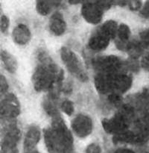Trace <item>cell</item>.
<instances>
[{
	"label": "cell",
	"mask_w": 149,
	"mask_h": 153,
	"mask_svg": "<svg viewBox=\"0 0 149 153\" xmlns=\"http://www.w3.org/2000/svg\"><path fill=\"white\" fill-rule=\"evenodd\" d=\"M44 141L50 153H71L73 137L63 120L59 116L53 118L51 128H45Z\"/></svg>",
	"instance_id": "cell-1"
},
{
	"label": "cell",
	"mask_w": 149,
	"mask_h": 153,
	"mask_svg": "<svg viewBox=\"0 0 149 153\" xmlns=\"http://www.w3.org/2000/svg\"><path fill=\"white\" fill-rule=\"evenodd\" d=\"M39 58L42 64L37 66L32 76L34 88L37 92L51 91L58 82H63L64 73L60 70L46 54L41 52Z\"/></svg>",
	"instance_id": "cell-2"
},
{
	"label": "cell",
	"mask_w": 149,
	"mask_h": 153,
	"mask_svg": "<svg viewBox=\"0 0 149 153\" xmlns=\"http://www.w3.org/2000/svg\"><path fill=\"white\" fill-rule=\"evenodd\" d=\"M60 57L67 70L82 82L88 80L87 75L85 73L80 60L72 51L66 47H62L60 49Z\"/></svg>",
	"instance_id": "cell-3"
},
{
	"label": "cell",
	"mask_w": 149,
	"mask_h": 153,
	"mask_svg": "<svg viewBox=\"0 0 149 153\" xmlns=\"http://www.w3.org/2000/svg\"><path fill=\"white\" fill-rule=\"evenodd\" d=\"M20 114V105L18 99L13 94H8L1 102L0 114L2 121L14 120Z\"/></svg>",
	"instance_id": "cell-4"
},
{
	"label": "cell",
	"mask_w": 149,
	"mask_h": 153,
	"mask_svg": "<svg viewBox=\"0 0 149 153\" xmlns=\"http://www.w3.org/2000/svg\"><path fill=\"white\" fill-rule=\"evenodd\" d=\"M93 67L98 73H117L122 67V61L115 55L99 57L92 61Z\"/></svg>",
	"instance_id": "cell-5"
},
{
	"label": "cell",
	"mask_w": 149,
	"mask_h": 153,
	"mask_svg": "<svg viewBox=\"0 0 149 153\" xmlns=\"http://www.w3.org/2000/svg\"><path fill=\"white\" fill-rule=\"evenodd\" d=\"M101 124L106 132L116 135L128 130L130 120L125 117L122 114L118 112L113 117L103 120Z\"/></svg>",
	"instance_id": "cell-6"
},
{
	"label": "cell",
	"mask_w": 149,
	"mask_h": 153,
	"mask_svg": "<svg viewBox=\"0 0 149 153\" xmlns=\"http://www.w3.org/2000/svg\"><path fill=\"white\" fill-rule=\"evenodd\" d=\"M104 10L98 5L97 1H86L81 7V14L89 23H99L103 17Z\"/></svg>",
	"instance_id": "cell-7"
},
{
	"label": "cell",
	"mask_w": 149,
	"mask_h": 153,
	"mask_svg": "<svg viewBox=\"0 0 149 153\" xmlns=\"http://www.w3.org/2000/svg\"><path fill=\"white\" fill-rule=\"evenodd\" d=\"M72 128L79 137H86L92 133V121L89 117L78 114L72 121Z\"/></svg>",
	"instance_id": "cell-8"
},
{
	"label": "cell",
	"mask_w": 149,
	"mask_h": 153,
	"mask_svg": "<svg viewBox=\"0 0 149 153\" xmlns=\"http://www.w3.org/2000/svg\"><path fill=\"white\" fill-rule=\"evenodd\" d=\"M117 73H98L95 77V86L97 91L102 94L115 93V83Z\"/></svg>",
	"instance_id": "cell-9"
},
{
	"label": "cell",
	"mask_w": 149,
	"mask_h": 153,
	"mask_svg": "<svg viewBox=\"0 0 149 153\" xmlns=\"http://www.w3.org/2000/svg\"><path fill=\"white\" fill-rule=\"evenodd\" d=\"M50 31L56 36H60L65 32L66 29V23L63 19L62 13L55 12L51 16L49 21Z\"/></svg>",
	"instance_id": "cell-10"
},
{
	"label": "cell",
	"mask_w": 149,
	"mask_h": 153,
	"mask_svg": "<svg viewBox=\"0 0 149 153\" xmlns=\"http://www.w3.org/2000/svg\"><path fill=\"white\" fill-rule=\"evenodd\" d=\"M40 136L41 134L38 127L31 126L28 128L24 140V148L26 152L34 149V148L40 141Z\"/></svg>",
	"instance_id": "cell-11"
},
{
	"label": "cell",
	"mask_w": 149,
	"mask_h": 153,
	"mask_svg": "<svg viewBox=\"0 0 149 153\" xmlns=\"http://www.w3.org/2000/svg\"><path fill=\"white\" fill-rule=\"evenodd\" d=\"M13 41L19 45H25L31 40V34L29 28L23 24H19L12 33Z\"/></svg>",
	"instance_id": "cell-12"
},
{
	"label": "cell",
	"mask_w": 149,
	"mask_h": 153,
	"mask_svg": "<svg viewBox=\"0 0 149 153\" xmlns=\"http://www.w3.org/2000/svg\"><path fill=\"white\" fill-rule=\"evenodd\" d=\"M109 43H110V39L108 37L97 31L96 34L92 35L89 38L88 46L92 50L100 52L104 50L108 46Z\"/></svg>",
	"instance_id": "cell-13"
},
{
	"label": "cell",
	"mask_w": 149,
	"mask_h": 153,
	"mask_svg": "<svg viewBox=\"0 0 149 153\" xmlns=\"http://www.w3.org/2000/svg\"><path fill=\"white\" fill-rule=\"evenodd\" d=\"M118 40H116V46L119 50H125L131 37V29L126 24H121L118 28Z\"/></svg>",
	"instance_id": "cell-14"
},
{
	"label": "cell",
	"mask_w": 149,
	"mask_h": 153,
	"mask_svg": "<svg viewBox=\"0 0 149 153\" xmlns=\"http://www.w3.org/2000/svg\"><path fill=\"white\" fill-rule=\"evenodd\" d=\"M132 77L124 73H117L115 83V93L122 94L128 91L132 85Z\"/></svg>",
	"instance_id": "cell-15"
},
{
	"label": "cell",
	"mask_w": 149,
	"mask_h": 153,
	"mask_svg": "<svg viewBox=\"0 0 149 153\" xmlns=\"http://www.w3.org/2000/svg\"><path fill=\"white\" fill-rule=\"evenodd\" d=\"M118 25L115 21L108 20L104 22L99 28L98 31L101 34H104L109 39H114L116 38V36L117 35L118 31Z\"/></svg>",
	"instance_id": "cell-16"
},
{
	"label": "cell",
	"mask_w": 149,
	"mask_h": 153,
	"mask_svg": "<svg viewBox=\"0 0 149 153\" xmlns=\"http://www.w3.org/2000/svg\"><path fill=\"white\" fill-rule=\"evenodd\" d=\"M1 59L4 64L5 69L10 73H14L17 70L16 60L11 54L5 50L1 51Z\"/></svg>",
	"instance_id": "cell-17"
},
{
	"label": "cell",
	"mask_w": 149,
	"mask_h": 153,
	"mask_svg": "<svg viewBox=\"0 0 149 153\" xmlns=\"http://www.w3.org/2000/svg\"><path fill=\"white\" fill-rule=\"evenodd\" d=\"M60 1H45L38 0L36 3V9L42 16H46L51 12L54 7H58L60 4Z\"/></svg>",
	"instance_id": "cell-18"
},
{
	"label": "cell",
	"mask_w": 149,
	"mask_h": 153,
	"mask_svg": "<svg viewBox=\"0 0 149 153\" xmlns=\"http://www.w3.org/2000/svg\"><path fill=\"white\" fill-rule=\"evenodd\" d=\"M57 97H58L57 96L49 94L48 98H46L43 103L45 111L48 114V115L52 117L53 118L59 116V113H58V108L55 104V100H57Z\"/></svg>",
	"instance_id": "cell-19"
},
{
	"label": "cell",
	"mask_w": 149,
	"mask_h": 153,
	"mask_svg": "<svg viewBox=\"0 0 149 153\" xmlns=\"http://www.w3.org/2000/svg\"><path fill=\"white\" fill-rule=\"evenodd\" d=\"M144 48L145 47L140 43V41L134 40L132 42H128L125 51L128 52V53L131 56V58L137 59L139 57L142 55L143 50H144Z\"/></svg>",
	"instance_id": "cell-20"
},
{
	"label": "cell",
	"mask_w": 149,
	"mask_h": 153,
	"mask_svg": "<svg viewBox=\"0 0 149 153\" xmlns=\"http://www.w3.org/2000/svg\"><path fill=\"white\" fill-rule=\"evenodd\" d=\"M132 103H134L136 107L145 111V112L149 111V93L145 91L137 94L136 97L132 99Z\"/></svg>",
	"instance_id": "cell-21"
},
{
	"label": "cell",
	"mask_w": 149,
	"mask_h": 153,
	"mask_svg": "<svg viewBox=\"0 0 149 153\" xmlns=\"http://www.w3.org/2000/svg\"><path fill=\"white\" fill-rule=\"evenodd\" d=\"M1 153H19L17 149V143L2 140Z\"/></svg>",
	"instance_id": "cell-22"
},
{
	"label": "cell",
	"mask_w": 149,
	"mask_h": 153,
	"mask_svg": "<svg viewBox=\"0 0 149 153\" xmlns=\"http://www.w3.org/2000/svg\"><path fill=\"white\" fill-rule=\"evenodd\" d=\"M61 109L68 116H72L74 113V105H73V103L69 100H65L63 102L61 105Z\"/></svg>",
	"instance_id": "cell-23"
},
{
	"label": "cell",
	"mask_w": 149,
	"mask_h": 153,
	"mask_svg": "<svg viewBox=\"0 0 149 153\" xmlns=\"http://www.w3.org/2000/svg\"><path fill=\"white\" fill-rule=\"evenodd\" d=\"M108 100L111 104L114 105L115 106L120 107L122 102V99L120 94L116 93H112L108 96Z\"/></svg>",
	"instance_id": "cell-24"
},
{
	"label": "cell",
	"mask_w": 149,
	"mask_h": 153,
	"mask_svg": "<svg viewBox=\"0 0 149 153\" xmlns=\"http://www.w3.org/2000/svg\"><path fill=\"white\" fill-rule=\"evenodd\" d=\"M140 43L144 47L149 46V28L140 33Z\"/></svg>",
	"instance_id": "cell-25"
},
{
	"label": "cell",
	"mask_w": 149,
	"mask_h": 153,
	"mask_svg": "<svg viewBox=\"0 0 149 153\" xmlns=\"http://www.w3.org/2000/svg\"><path fill=\"white\" fill-rule=\"evenodd\" d=\"M9 24H10V21H9L8 17L5 15H2L1 16V31L3 34H6L7 32Z\"/></svg>",
	"instance_id": "cell-26"
},
{
	"label": "cell",
	"mask_w": 149,
	"mask_h": 153,
	"mask_svg": "<svg viewBox=\"0 0 149 153\" xmlns=\"http://www.w3.org/2000/svg\"><path fill=\"white\" fill-rule=\"evenodd\" d=\"M86 153H101V149L99 145L91 143L86 147Z\"/></svg>",
	"instance_id": "cell-27"
},
{
	"label": "cell",
	"mask_w": 149,
	"mask_h": 153,
	"mask_svg": "<svg viewBox=\"0 0 149 153\" xmlns=\"http://www.w3.org/2000/svg\"><path fill=\"white\" fill-rule=\"evenodd\" d=\"M0 89H1V94H5L8 90V84H7V80H6L5 77L4 76H0Z\"/></svg>",
	"instance_id": "cell-28"
},
{
	"label": "cell",
	"mask_w": 149,
	"mask_h": 153,
	"mask_svg": "<svg viewBox=\"0 0 149 153\" xmlns=\"http://www.w3.org/2000/svg\"><path fill=\"white\" fill-rule=\"evenodd\" d=\"M139 122L149 132V111L145 112V114L143 115L142 118L141 120H139Z\"/></svg>",
	"instance_id": "cell-29"
},
{
	"label": "cell",
	"mask_w": 149,
	"mask_h": 153,
	"mask_svg": "<svg viewBox=\"0 0 149 153\" xmlns=\"http://www.w3.org/2000/svg\"><path fill=\"white\" fill-rule=\"evenodd\" d=\"M128 67L131 71L137 72L139 70V64L136 61V59L131 58L128 63Z\"/></svg>",
	"instance_id": "cell-30"
},
{
	"label": "cell",
	"mask_w": 149,
	"mask_h": 153,
	"mask_svg": "<svg viewBox=\"0 0 149 153\" xmlns=\"http://www.w3.org/2000/svg\"><path fill=\"white\" fill-rule=\"evenodd\" d=\"M128 4L131 10H137L141 8L142 3L141 1H128Z\"/></svg>",
	"instance_id": "cell-31"
},
{
	"label": "cell",
	"mask_w": 149,
	"mask_h": 153,
	"mask_svg": "<svg viewBox=\"0 0 149 153\" xmlns=\"http://www.w3.org/2000/svg\"><path fill=\"white\" fill-rule=\"evenodd\" d=\"M140 14L145 18H149V1L144 4L142 10H140Z\"/></svg>",
	"instance_id": "cell-32"
},
{
	"label": "cell",
	"mask_w": 149,
	"mask_h": 153,
	"mask_svg": "<svg viewBox=\"0 0 149 153\" xmlns=\"http://www.w3.org/2000/svg\"><path fill=\"white\" fill-rule=\"evenodd\" d=\"M97 3L98 4V5L103 9V10H107V9H110V7L112 5V1H96Z\"/></svg>",
	"instance_id": "cell-33"
},
{
	"label": "cell",
	"mask_w": 149,
	"mask_h": 153,
	"mask_svg": "<svg viewBox=\"0 0 149 153\" xmlns=\"http://www.w3.org/2000/svg\"><path fill=\"white\" fill-rule=\"evenodd\" d=\"M115 153H135V152L129 149H119L116 151V152Z\"/></svg>",
	"instance_id": "cell-34"
},
{
	"label": "cell",
	"mask_w": 149,
	"mask_h": 153,
	"mask_svg": "<svg viewBox=\"0 0 149 153\" xmlns=\"http://www.w3.org/2000/svg\"><path fill=\"white\" fill-rule=\"evenodd\" d=\"M81 1H75V0H72V1H69V2L70 3V4H78V3H80Z\"/></svg>",
	"instance_id": "cell-35"
},
{
	"label": "cell",
	"mask_w": 149,
	"mask_h": 153,
	"mask_svg": "<svg viewBox=\"0 0 149 153\" xmlns=\"http://www.w3.org/2000/svg\"><path fill=\"white\" fill-rule=\"evenodd\" d=\"M26 153H40V152H39L38 151H37V150H34V149H33V150L28 151V152H26Z\"/></svg>",
	"instance_id": "cell-36"
}]
</instances>
